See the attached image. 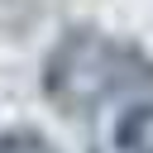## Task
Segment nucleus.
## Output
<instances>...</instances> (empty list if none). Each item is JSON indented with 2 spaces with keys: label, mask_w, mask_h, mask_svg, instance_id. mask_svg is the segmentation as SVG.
Masks as SVG:
<instances>
[{
  "label": "nucleus",
  "mask_w": 153,
  "mask_h": 153,
  "mask_svg": "<svg viewBox=\"0 0 153 153\" xmlns=\"http://www.w3.org/2000/svg\"><path fill=\"white\" fill-rule=\"evenodd\" d=\"M0 153H57L38 129H5L0 134Z\"/></svg>",
  "instance_id": "nucleus-3"
},
{
  "label": "nucleus",
  "mask_w": 153,
  "mask_h": 153,
  "mask_svg": "<svg viewBox=\"0 0 153 153\" xmlns=\"http://www.w3.org/2000/svg\"><path fill=\"white\" fill-rule=\"evenodd\" d=\"M153 86V62L105 29H67L43 57V96L62 115H96L105 100Z\"/></svg>",
  "instance_id": "nucleus-1"
},
{
  "label": "nucleus",
  "mask_w": 153,
  "mask_h": 153,
  "mask_svg": "<svg viewBox=\"0 0 153 153\" xmlns=\"http://www.w3.org/2000/svg\"><path fill=\"white\" fill-rule=\"evenodd\" d=\"M96 153H153V100H129L100 134Z\"/></svg>",
  "instance_id": "nucleus-2"
}]
</instances>
